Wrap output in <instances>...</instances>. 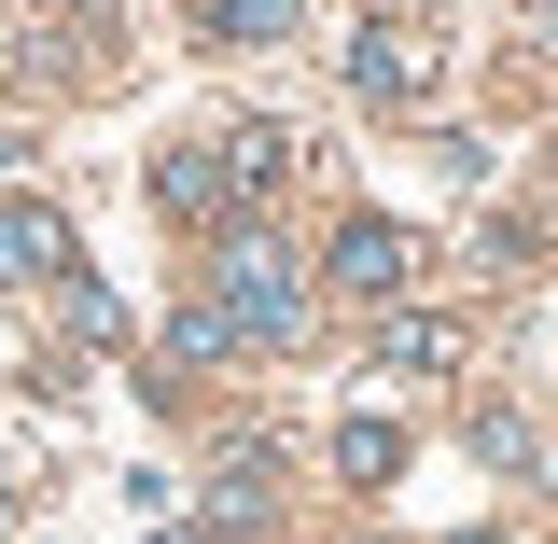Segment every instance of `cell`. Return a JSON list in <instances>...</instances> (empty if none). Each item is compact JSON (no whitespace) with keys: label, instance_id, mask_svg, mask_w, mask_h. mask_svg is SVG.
<instances>
[{"label":"cell","instance_id":"cell-1","mask_svg":"<svg viewBox=\"0 0 558 544\" xmlns=\"http://www.w3.org/2000/svg\"><path fill=\"white\" fill-rule=\"evenodd\" d=\"M223 307H238V336H252V349H279L293 322H307V279H293V252L238 238V252H223Z\"/></svg>","mask_w":558,"mask_h":544},{"label":"cell","instance_id":"cell-2","mask_svg":"<svg viewBox=\"0 0 558 544\" xmlns=\"http://www.w3.org/2000/svg\"><path fill=\"white\" fill-rule=\"evenodd\" d=\"M322 279H336V293H363V307H391V293L418 279V238L391 223V209H349V223H336V266H322Z\"/></svg>","mask_w":558,"mask_h":544},{"label":"cell","instance_id":"cell-3","mask_svg":"<svg viewBox=\"0 0 558 544\" xmlns=\"http://www.w3.org/2000/svg\"><path fill=\"white\" fill-rule=\"evenodd\" d=\"M28 279H70V223L28 196H0V293H28Z\"/></svg>","mask_w":558,"mask_h":544},{"label":"cell","instance_id":"cell-4","mask_svg":"<svg viewBox=\"0 0 558 544\" xmlns=\"http://www.w3.org/2000/svg\"><path fill=\"white\" fill-rule=\"evenodd\" d=\"M154 209H182V223H223V140H209V154H154Z\"/></svg>","mask_w":558,"mask_h":544},{"label":"cell","instance_id":"cell-5","mask_svg":"<svg viewBox=\"0 0 558 544\" xmlns=\"http://www.w3.org/2000/svg\"><path fill=\"white\" fill-rule=\"evenodd\" d=\"M279 182H293V140H279V126H238V140H223V196H238V209H266Z\"/></svg>","mask_w":558,"mask_h":544},{"label":"cell","instance_id":"cell-6","mask_svg":"<svg viewBox=\"0 0 558 544\" xmlns=\"http://www.w3.org/2000/svg\"><path fill=\"white\" fill-rule=\"evenodd\" d=\"M447 322H433V307H391V322H377V377H433V363H447Z\"/></svg>","mask_w":558,"mask_h":544},{"label":"cell","instance_id":"cell-7","mask_svg":"<svg viewBox=\"0 0 558 544\" xmlns=\"http://www.w3.org/2000/svg\"><path fill=\"white\" fill-rule=\"evenodd\" d=\"M168 349H182V363H238V307H223V293H196V307H182V322H168Z\"/></svg>","mask_w":558,"mask_h":544},{"label":"cell","instance_id":"cell-8","mask_svg":"<svg viewBox=\"0 0 558 544\" xmlns=\"http://www.w3.org/2000/svg\"><path fill=\"white\" fill-rule=\"evenodd\" d=\"M336 461L377 488V475H405V433H391V419H349V433H336Z\"/></svg>","mask_w":558,"mask_h":544},{"label":"cell","instance_id":"cell-9","mask_svg":"<svg viewBox=\"0 0 558 544\" xmlns=\"http://www.w3.org/2000/svg\"><path fill=\"white\" fill-rule=\"evenodd\" d=\"M349 84H363V98H418V57H405V43H377V28H363V57H349Z\"/></svg>","mask_w":558,"mask_h":544},{"label":"cell","instance_id":"cell-10","mask_svg":"<svg viewBox=\"0 0 558 544\" xmlns=\"http://www.w3.org/2000/svg\"><path fill=\"white\" fill-rule=\"evenodd\" d=\"M293 0H209V43H279Z\"/></svg>","mask_w":558,"mask_h":544}]
</instances>
